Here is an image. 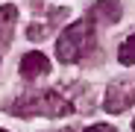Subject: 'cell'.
<instances>
[{"label":"cell","instance_id":"7a4b0ae2","mask_svg":"<svg viewBox=\"0 0 135 132\" xmlns=\"http://www.w3.org/2000/svg\"><path fill=\"white\" fill-rule=\"evenodd\" d=\"M71 103H68L59 91H32L27 97H21L9 106L12 115H44V118H62V115H71Z\"/></svg>","mask_w":135,"mask_h":132},{"label":"cell","instance_id":"8992f818","mask_svg":"<svg viewBox=\"0 0 135 132\" xmlns=\"http://www.w3.org/2000/svg\"><path fill=\"white\" fill-rule=\"evenodd\" d=\"M15 18H18V9L15 6H3V9H0V44H9L12 41Z\"/></svg>","mask_w":135,"mask_h":132},{"label":"cell","instance_id":"6da1fadb","mask_svg":"<svg viewBox=\"0 0 135 132\" xmlns=\"http://www.w3.org/2000/svg\"><path fill=\"white\" fill-rule=\"evenodd\" d=\"M94 47V24L91 21H74L62 35H59V44H56V56L59 62L65 65H74L79 59H85Z\"/></svg>","mask_w":135,"mask_h":132},{"label":"cell","instance_id":"9c48e42d","mask_svg":"<svg viewBox=\"0 0 135 132\" xmlns=\"http://www.w3.org/2000/svg\"><path fill=\"white\" fill-rule=\"evenodd\" d=\"M0 132H6V129H0Z\"/></svg>","mask_w":135,"mask_h":132},{"label":"cell","instance_id":"ba28073f","mask_svg":"<svg viewBox=\"0 0 135 132\" xmlns=\"http://www.w3.org/2000/svg\"><path fill=\"white\" fill-rule=\"evenodd\" d=\"M85 132H115L112 126H106V123H97V126H88Z\"/></svg>","mask_w":135,"mask_h":132},{"label":"cell","instance_id":"52a82bcc","mask_svg":"<svg viewBox=\"0 0 135 132\" xmlns=\"http://www.w3.org/2000/svg\"><path fill=\"white\" fill-rule=\"evenodd\" d=\"M118 62L120 65H135V35H129L118 47Z\"/></svg>","mask_w":135,"mask_h":132},{"label":"cell","instance_id":"277c9868","mask_svg":"<svg viewBox=\"0 0 135 132\" xmlns=\"http://www.w3.org/2000/svg\"><path fill=\"white\" fill-rule=\"evenodd\" d=\"M47 71H50V62H47L44 53H27L21 59V76H27V79H35Z\"/></svg>","mask_w":135,"mask_h":132},{"label":"cell","instance_id":"3957f363","mask_svg":"<svg viewBox=\"0 0 135 132\" xmlns=\"http://www.w3.org/2000/svg\"><path fill=\"white\" fill-rule=\"evenodd\" d=\"M135 103V82H112L109 85V91H106V112H112V115H120V112H126V109Z\"/></svg>","mask_w":135,"mask_h":132},{"label":"cell","instance_id":"5b68a950","mask_svg":"<svg viewBox=\"0 0 135 132\" xmlns=\"http://www.w3.org/2000/svg\"><path fill=\"white\" fill-rule=\"evenodd\" d=\"M91 18L94 21H106V24H115L120 18V3L118 0H97L91 6Z\"/></svg>","mask_w":135,"mask_h":132}]
</instances>
